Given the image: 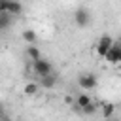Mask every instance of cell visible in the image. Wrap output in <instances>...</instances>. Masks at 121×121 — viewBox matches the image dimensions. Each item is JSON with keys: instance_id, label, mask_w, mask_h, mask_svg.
Here are the masks:
<instances>
[{"instance_id": "obj_8", "label": "cell", "mask_w": 121, "mask_h": 121, "mask_svg": "<svg viewBox=\"0 0 121 121\" xmlns=\"http://www.w3.org/2000/svg\"><path fill=\"white\" fill-rule=\"evenodd\" d=\"M40 85H42V87H45V89H51V87H55V85H57V76H55V74H51V76L40 78Z\"/></svg>"}, {"instance_id": "obj_9", "label": "cell", "mask_w": 121, "mask_h": 121, "mask_svg": "<svg viewBox=\"0 0 121 121\" xmlns=\"http://www.w3.org/2000/svg\"><path fill=\"white\" fill-rule=\"evenodd\" d=\"M113 112H115V104H112V102L102 104V115H104V119H112Z\"/></svg>"}, {"instance_id": "obj_6", "label": "cell", "mask_w": 121, "mask_h": 121, "mask_svg": "<svg viewBox=\"0 0 121 121\" xmlns=\"http://www.w3.org/2000/svg\"><path fill=\"white\" fill-rule=\"evenodd\" d=\"M106 60H108L110 64H119V62H121V47H119L117 43L110 49V53L106 55Z\"/></svg>"}, {"instance_id": "obj_4", "label": "cell", "mask_w": 121, "mask_h": 121, "mask_svg": "<svg viewBox=\"0 0 121 121\" xmlns=\"http://www.w3.org/2000/svg\"><path fill=\"white\" fill-rule=\"evenodd\" d=\"M74 23L78 26H87L91 23V11L87 8H78L74 13Z\"/></svg>"}, {"instance_id": "obj_5", "label": "cell", "mask_w": 121, "mask_h": 121, "mask_svg": "<svg viewBox=\"0 0 121 121\" xmlns=\"http://www.w3.org/2000/svg\"><path fill=\"white\" fill-rule=\"evenodd\" d=\"M78 85L83 89V91H91L96 87V76L95 74H81L78 78Z\"/></svg>"}, {"instance_id": "obj_17", "label": "cell", "mask_w": 121, "mask_h": 121, "mask_svg": "<svg viewBox=\"0 0 121 121\" xmlns=\"http://www.w3.org/2000/svg\"><path fill=\"white\" fill-rule=\"evenodd\" d=\"M104 121H115V119H113V117H112V119H104Z\"/></svg>"}, {"instance_id": "obj_7", "label": "cell", "mask_w": 121, "mask_h": 121, "mask_svg": "<svg viewBox=\"0 0 121 121\" xmlns=\"http://www.w3.org/2000/svg\"><path fill=\"white\" fill-rule=\"evenodd\" d=\"M89 104H93V100H91V96L89 95H85V93H81V95H78V98H76V102H74V110H83L85 106H89Z\"/></svg>"}, {"instance_id": "obj_16", "label": "cell", "mask_w": 121, "mask_h": 121, "mask_svg": "<svg viewBox=\"0 0 121 121\" xmlns=\"http://www.w3.org/2000/svg\"><path fill=\"white\" fill-rule=\"evenodd\" d=\"M115 43H117V45H119V47H121V36H119V40H117V42H115Z\"/></svg>"}, {"instance_id": "obj_12", "label": "cell", "mask_w": 121, "mask_h": 121, "mask_svg": "<svg viewBox=\"0 0 121 121\" xmlns=\"http://www.w3.org/2000/svg\"><path fill=\"white\" fill-rule=\"evenodd\" d=\"M11 25V15L9 13H0V30H6Z\"/></svg>"}, {"instance_id": "obj_1", "label": "cell", "mask_w": 121, "mask_h": 121, "mask_svg": "<svg viewBox=\"0 0 121 121\" xmlns=\"http://www.w3.org/2000/svg\"><path fill=\"white\" fill-rule=\"evenodd\" d=\"M113 45H115L113 38H112V36H108V34H104V36H100V40L96 42V45H95V51H96V55H98V57L106 59V55L110 53V49H112Z\"/></svg>"}, {"instance_id": "obj_3", "label": "cell", "mask_w": 121, "mask_h": 121, "mask_svg": "<svg viewBox=\"0 0 121 121\" xmlns=\"http://www.w3.org/2000/svg\"><path fill=\"white\" fill-rule=\"evenodd\" d=\"M32 70L38 74V78H45V76H51L53 74V66L47 59H40V60H34L32 62Z\"/></svg>"}, {"instance_id": "obj_2", "label": "cell", "mask_w": 121, "mask_h": 121, "mask_svg": "<svg viewBox=\"0 0 121 121\" xmlns=\"http://www.w3.org/2000/svg\"><path fill=\"white\" fill-rule=\"evenodd\" d=\"M23 11V4L21 2H13V0H0V13H9L11 17L13 15H21Z\"/></svg>"}, {"instance_id": "obj_14", "label": "cell", "mask_w": 121, "mask_h": 121, "mask_svg": "<svg viewBox=\"0 0 121 121\" xmlns=\"http://www.w3.org/2000/svg\"><path fill=\"white\" fill-rule=\"evenodd\" d=\"M81 112H83V113H85V115H93V113H95V112H96V104H95V102H93V104H89V106H85V108H83V110H81Z\"/></svg>"}, {"instance_id": "obj_11", "label": "cell", "mask_w": 121, "mask_h": 121, "mask_svg": "<svg viewBox=\"0 0 121 121\" xmlns=\"http://www.w3.org/2000/svg\"><path fill=\"white\" fill-rule=\"evenodd\" d=\"M26 55L30 57V60H32V62L42 59V55H40V51H38V47H36V45H28V47H26Z\"/></svg>"}, {"instance_id": "obj_15", "label": "cell", "mask_w": 121, "mask_h": 121, "mask_svg": "<svg viewBox=\"0 0 121 121\" xmlns=\"http://www.w3.org/2000/svg\"><path fill=\"white\" fill-rule=\"evenodd\" d=\"M2 121H11V119H9V117H8L6 113H2Z\"/></svg>"}, {"instance_id": "obj_10", "label": "cell", "mask_w": 121, "mask_h": 121, "mask_svg": "<svg viewBox=\"0 0 121 121\" xmlns=\"http://www.w3.org/2000/svg\"><path fill=\"white\" fill-rule=\"evenodd\" d=\"M23 40H25L28 45H34V42H36V32H34L32 28H26V30H23Z\"/></svg>"}, {"instance_id": "obj_13", "label": "cell", "mask_w": 121, "mask_h": 121, "mask_svg": "<svg viewBox=\"0 0 121 121\" xmlns=\"http://www.w3.org/2000/svg\"><path fill=\"white\" fill-rule=\"evenodd\" d=\"M36 93H38V83H26V85H25V95L32 96V95H36Z\"/></svg>"}]
</instances>
